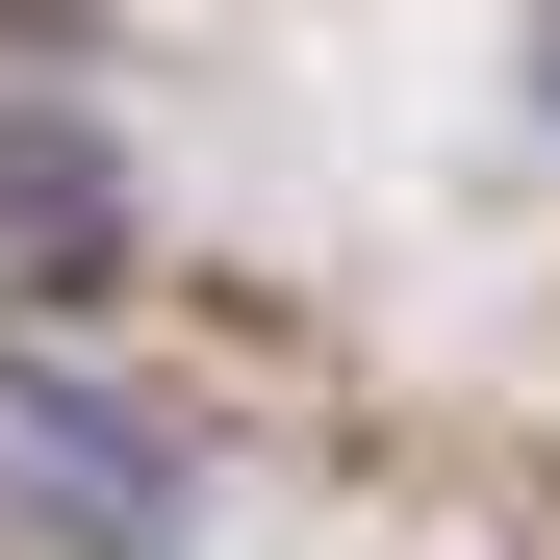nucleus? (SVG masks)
<instances>
[{
	"instance_id": "obj_1",
	"label": "nucleus",
	"mask_w": 560,
	"mask_h": 560,
	"mask_svg": "<svg viewBox=\"0 0 560 560\" xmlns=\"http://www.w3.org/2000/svg\"><path fill=\"white\" fill-rule=\"evenodd\" d=\"M0 485H26L77 560H205L230 535V458L178 433L153 383H103L77 331H0Z\"/></svg>"
},
{
	"instance_id": "obj_2",
	"label": "nucleus",
	"mask_w": 560,
	"mask_h": 560,
	"mask_svg": "<svg viewBox=\"0 0 560 560\" xmlns=\"http://www.w3.org/2000/svg\"><path fill=\"white\" fill-rule=\"evenodd\" d=\"M103 280H153V205H128V153L77 128V103H0V306H103Z\"/></svg>"
},
{
	"instance_id": "obj_3",
	"label": "nucleus",
	"mask_w": 560,
	"mask_h": 560,
	"mask_svg": "<svg viewBox=\"0 0 560 560\" xmlns=\"http://www.w3.org/2000/svg\"><path fill=\"white\" fill-rule=\"evenodd\" d=\"M535 128H560V0H535Z\"/></svg>"
}]
</instances>
